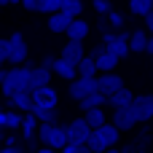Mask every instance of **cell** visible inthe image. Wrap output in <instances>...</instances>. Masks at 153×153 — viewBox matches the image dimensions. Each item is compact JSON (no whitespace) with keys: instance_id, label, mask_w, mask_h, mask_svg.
Masks as SVG:
<instances>
[{"instance_id":"1","label":"cell","mask_w":153,"mask_h":153,"mask_svg":"<svg viewBox=\"0 0 153 153\" xmlns=\"http://www.w3.org/2000/svg\"><path fill=\"white\" fill-rule=\"evenodd\" d=\"M32 70H35V67H32L30 62L5 70V81H3V86H0L3 94H5V97H13V94H19V91H30V73H32Z\"/></svg>"},{"instance_id":"2","label":"cell","mask_w":153,"mask_h":153,"mask_svg":"<svg viewBox=\"0 0 153 153\" xmlns=\"http://www.w3.org/2000/svg\"><path fill=\"white\" fill-rule=\"evenodd\" d=\"M65 134H67V145H86L91 126L83 118H73L70 124H65Z\"/></svg>"},{"instance_id":"3","label":"cell","mask_w":153,"mask_h":153,"mask_svg":"<svg viewBox=\"0 0 153 153\" xmlns=\"http://www.w3.org/2000/svg\"><path fill=\"white\" fill-rule=\"evenodd\" d=\"M129 108H132L137 124L151 121V118H153V94H140V97H134V102H132Z\"/></svg>"},{"instance_id":"4","label":"cell","mask_w":153,"mask_h":153,"mask_svg":"<svg viewBox=\"0 0 153 153\" xmlns=\"http://www.w3.org/2000/svg\"><path fill=\"white\" fill-rule=\"evenodd\" d=\"M118 89H124V78H121L118 73H102V75H97V91H100V94L110 97V94H116Z\"/></svg>"},{"instance_id":"5","label":"cell","mask_w":153,"mask_h":153,"mask_svg":"<svg viewBox=\"0 0 153 153\" xmlns=\"http://www.w3.org/2000/svg\"><path fill=\"white\" fill-rule=\"evenodd\" d=\"M97 91V78H75L73 83H70V89H67V94L73 97V100H86L89 94H94Z\"/></svg>"},{"instance_id":"6","label":"cell","mask_w":153,"mask_h":153,"mask_svg":"<svg viewBox=\"0 0 153 153\" xmlns=\"http://www.w3.org/2000/svg\"><path fill=\"white\" fill-rule=\"evenodd\" d=\"M8 40H11V56H8V62H11L13 67L24 65V62H27V43H24V35H22V32H13Z\"/></svg>"},{"instance_id":"7","label":"cell","mask_w":153,"mask_h":153,"mask_svg":"<svg viewBox=\"0 0 153 153\" xmlns=\"http://www.w3.org/2000/svg\"><path fill=\"white\" fill-rule=\"evenodd\" d=\"M129 35H132V32H116V38L105 43V46H108V54H113L116 59H126V56L132 54V51H129Z\"/></svg>"},{"instance_id":"8","label":"cell","mask_w":153,"mask_h":153,"mask_svg":"<svg viewBox=\"0 0 153 153\" xmlns=\"http://www.w3.org/2000/svg\"><path fill=\"white\" fill-rule=\"evenodd\" d=\"M83 56H86V51H83V43H78V40H67V43L62 46V54H59V59L70 62L73 67H78Z\"/></svg>"},{"instance_id":"9","label":"cell","mask_w":153,"mask_h":153,"mask_svg":"<svg viewBox=\"0 0 153 153\" xmlns=\"http://www.w3.org/2000/svg\"><path fill=\"white\" fill-rule=\"evenodd\" d=\"M118 132H129V129H134V124H137V118H134V113H132V108H116L113 110V121H110Z\"/></svg>"},{"instance_id":"10","label":"cell","mask_w":153,"mask_h":153,"mask_svg":"<svg viewBox=\"0 0 153 153\" xmlns=\"http://www.w3.org/2000/svg\"><path fill=\"white\" fill-rule=\"evenodd\" d=\"M32 100H35V108H46V110H56V102H59V97L51 86L32 91Z\"/></svg>"},{"instance_id":"11","label":"cell","mask_w":153,"mask_h":153,"mask_svg":"<svg viewBox=\"0 0 153 153\" xmlns=\"http://www.w3.org/2000/svg\"><path fill=\"white\" fill-rule=\"evenodd\" d=\"M11 102V108L13 110H19V113H32L35 110V100H32V91H19V94H13V97H8Z\"/></svg>"},{"instance_id":"12","label":"cell","mask_w":153,"mask_h":153,"mask_svg":"<svg viewBox=\"0 0 153 153\" xmlns=\"http://www.w3.org/2000/svg\"><path fill=\"white\" fill-rule=\"evenodd\" d=\"M94 132H97V137L102 140V145H105V148H116V145H118L121 132H118L113 124H105V126H100V129H94Z\"/></svg>"},{"instance_id":"13","label":"cell","mask_w":153,"mask_h":153,"mask_svg":"<svg viewBox=\"0 0 153 153\" xmlns=\"http://www.w3.org/2000/svg\"><path fill=\"white\" fill-rule=\"evenodd\" d=\"M48 81H51V70H46V67H35V70L30 73V91L46 89Z\"/></svg>"},{"instance_id":"14","label":"cell","mask_w":153,"mask_h":153,"mask_svg":"<svg viewBox=\"0 0 153 153\" xmlns=\"http://www.w3.org/2000/svg\"><path fill=\"white\" fill-rule=\"evenodd\" d=\"M70 24H73V19H70L65 11H56V13L48 16V30H51V32H67Z\"/></svg>"},{"instance_id":"15","label":"cell","mask_w":153,"mask_h":153,"mask_svg":"<svg viewBox=\"0 0 153 153\" xmlns=\"http://www.w3.org/2000/svg\"><path fill=\"white\" fill-rule=\"evenodd\" d=\"M70 40H78V43H83V38L89 35V22H83V19H73V24L67 27V32H65Z\"/></svg>"},{"instance_id":"16","label":"cell","mask_w":153,"mask_h":153,"mask_svg":"<svg viewBox=\"0 0 153 153\" xmlns=\"http://www.w3.org/2000/svg\"><path fill=\"white\" fill-rule=\"evenodd\" d=\"M132 102H134V94H132L126 86H124V89H118L116 94H110V97H108V105H113V110H116V108H129Z\"/></svg>"},{"instance_id":"17","label":"cell","mask_w":153,"mask_h":153,"mask_svg":"<svg viewBox=\"0 0 153 153\" xmlns=\"http://www.w3.org/2000/svg\"><path fill=\"white\" fill-rule=\"evenodd\" d=\"M51 70H54V73H56L59 78H65V81H70V83H73V81L78 78V70H75V67H73L70 62H65V59H59V56H56V62H54V67H51Z\"/></svg>"},{"instance_id":"18","label":"cell","mask_w":153,"mask_h":153,"mask_svg":"<svg viewBox=\"0 0 153 153\" xmlns=\"http://www.w3.org/2000/svg\"><path fill=\"white\" fill-rule=\"evenodd\" d=\"M148 30H134L132 35H129V51H134V54H140V51H145V46H148Z\"/></svg>"},{"instance_id":"19","label":"cell","mask_w":153,"mask_h":153,"mask_svg":"<svg viewBox=\"0 0 153 153\" xmlns=\"http://www.w3.org/2000/svg\"><path fill=\"white\" fill-rule=\"evenodd\" d=\"M75 70H78V78H97V73H100V70H97V59L89 56V54L81 59V65H78Z\"/></svg>"},{"instance_id":"20","label":"cell","mask_w":153,"mask_h":153,"mask_svg":"<svg viewBox=\"0 0 153 153\" xmlns=\"http://www.w3.org/2000/svg\"><path fill=\"white\" fill-rule=\"evenodd\" d=\"M83 121H86V124L91 126V132L108 124V118H105V113H102V108H94V110H86V113H83Z\"/></svg>"},{"instance_id":"21","label":"cell","mask_w":153,"mask_h":153,"mask_svg":"<svg viewBox=\"0 0 153 153\" xmlns=\"http://www.w3.org/2000/svg\"><path fill=\"white\" fill-rule=\"evenodd\" d=\"M38 126H40V121L32 113H24V118H22V134H24V140H32L35 132H38Z\"/></svg>"},{"instance_id":"22","label":"cell","mask_w":153,"mask_h":153,"mask_svg":"<svg viewBox=\"0 0 153 153\" xmlns=\"http://www.w3.org/2000/svg\"><path fill=\"white\" fill-rule=\"evenodd\" d=\"M105 102H108V97H105V94H100V91H94V94H89L86 100H81L78 105H81V110L86 113V110H94V108H102Z\"/></svg>"},{"instance_id":"23","label":"cell","mask_w":153,"mask_h":153,"mask_svg":"<svg viewBox=\"0 0 153 153\" xmlns=\"http://www.w3.org/2000/svg\"><path fill=\"white\" fill-rule=\"evenodd\" d=\"M118 62H121V59H116L113 54L105 51L102 56H97V70H100V73H116V65H118Z\"/></svg>"},{"instance_id":"24","label":"cell","mask_w":153,"mask_h":153,"mask_svg":"<svg viewBox=\"0 0 153 153\" xmlns=\"http://www.w3.org/2000/svg\"><path fill=\"white\" fill-rule=\"evenodd\" d=\"M129 11L134 13V16H148L153 11V0H129Z\"/></svg>"},{"instance_id":"25","label":"cell","mask_w":153,"mask_h":153,"mask_svg":"<svg viewBox=\"0 0 153 153\" xmlns=\"http://www.w3.org/2000/svg\"><path fill=\"white\" fill-rule=\"evenodd\" d=\"M32 116H35L40 124H56V121H59V113H56V110H46V108H35Z\"/></svg>"},{"instance_id":"26","label":"cell","mask_w":153,"mask_h":153,"mask_svg":"<svg viewBox=\"0 0 153 153\" xmlns=\"http://www.w3.org/2000/svg\"><path fill=\"white\" fill-rule=\"evenodd\" d=\"M62 11H65L70 19H81V13H83V3H81V0H65Z\"/></svg>"},{"instance_id":"27","label":"cell","mask_w":153,"mask_h":153,"mask_svg":"<svg viewBox=\"0 0 153 153\" xmlns=\"http://www.w3.org/2000/svg\"><path fill=\"white\" fill-rule=\"evenodd\" d=\"M86 145H89V151H91V153H105V151H110V148H105V145H102V140L97 137V132H91V134H89Z\"/></svg>"},{"instance_id":"28","label":"cell","mask_w":153,"mask_h":153,"mask_svg":"<svg viewBox=\"0 0 153 153\" xmlns=\"http://www.w3.org/2000/svg\"><path fill=\"white\" fill-rule=\"evenodd\" d=\"M108 22H110V30H113V32H121V30H124V13L110 11V13H108Z\"/></svg>"},{"instance_id":"29","label":"cell","mask_w":153,"mask_h":153,"mask_svg":"<svg viewBox=\"0 0 153 153\" xmlns=\"http://www.w3.org/2000/svg\"><path fill=\"white\" fill-rule=\"evenodd\" d=\"M8 56H11V40L8 38H0V65L8 62Z\"/></svg>"},{"instance_id":"30","label":"cell","mask_w":153,"mask_h":153,"mask_svg":"<svg viewBox=\"0 0 153 153\" xmlns=\"http://www.w3.org/2000/svg\"><path fill=\"white\" fill-rule=\"evenodd\" d=\"M94 8H97L102 16H108V13L113 11V3H110V0H94Z\"/></svg>"},{"instance_id":"31","label":"cell","mask_w":153,"mask_h":153,"mask_svg":"<svg viewBox=\"0 0 153 153\" xmlns=\"http://www.w3.org/2000/svg\"><path fill=\"white\" fill-rule=\"evenodd\" d=\"M62 153H91V151H89V145H65Z\"/></svg>"},{"instance_id":"32","label":"cell","mask_w":153,"mask_h":153,"mask_svg":"<svg viewBox=\"0 0 153 153\" xmlns=\"http://www.w3.org/2000/svg\"><path fill=\"white\" fill-rule=\"evenodd\" d=\"M105 51H108V46H105V43H97V46L89 51V56H94V59H97V56H102Z\"/></svg>"},{"instance_id":"33","label":"cell","mask_w":153,"mask_h":153,"mask_svg":"<svg viewBox=\"0 0 153 153\" xmlns=\"http://www.w3.org/2000/svg\"><path fill=\"white\" fill-rule=\"evenodd\" d=\"M54 62H56V56H51V54H46V56L40 59V67H46V70H51V67H54Z\"/></svg>"},{"instance_id":"34","label":"cell","mask_w":153,"mask_h":153,"mask_svg":"<svg viewBox=\"0 0 153 153\" xmlns=\"http://www.w3.org/2000/svg\"><path fill=\"white\" fill-rule=\"evenodd\" d=\"M0 153H24V151H22L19 145H13V143H8L5 148H0Z\"/></svg>"},{"instance_id":"35","label":"cell","mask_w":153,"mask_h":153,"mask_svg":"<svg viewBox=\"0 0 153 153\" xmlns=\"http://www.w3.org/2000/svg\"><path fill=\"white\" fill-rule=\"evenodd\" d=\"M22 5H24L27 11H38V0H22Z\"/></svg>"},{"instance_id":"36","label":"cell","mask_w":153,"mask_h":153,"mask_svg":"<svg viewBox=\"0 0 153 153\" xmlns=\"http://www.w3.org/2000/svg\"><path fill=\"white\" fill-rule=\"evenodd\" d=\"M145 30H148V32L153 35V11L148 13V16H145Z\"/></svg>"},{"instance_id":"37","label":"cell","mask_w":153,"mask_h":153,"mask_svg":"<svg viewBox=\"0 0 153 153\" xmlns=\"http://www.w3.org/2000/svg\"><path fill=\"white\" fill-rule=\"evenodd\" d=\"M145 51L153 56V35H148V46H145Z\"/></svg>"},{"instance_id":"38","label":"cell","mask_w":153,"mask_h":153,"mask_svg":"<svg viewBox=\"0 0 153 153\" xmlns=\"http://www.w3.org/2000/svg\"><path fill=\"white\" fill-rule=\"evenodd\" d=\"M121 153H137V148H134V143H132V145H126V148H121Z\"/></svg>"},{"instance_id":"39","label":"cell","mask_w":153,"mask_h":153,"mask_svg":"<svg viewBox=\"0 0 153 153\" xmlns=\"http://www.w3.org/2000/svg\"><path fill=\"white\" fill-rule=\"evenodd\" d=\"M38 153H56L54 148H48V145H43V148H38Z\"/></svg>"},{"instance_id":"40","label":"cell","mask_w":153,"mask_h":153,"mask_svg":"<svg viewBox=\"0 0 153 153\" xmlns=\"http://www.w3.org/2000/svg\"><path fill=\"white\" fill-rule=\"evenodd\" d=\"M3 81H5V70L0 67V86H3Z\"/></svg>"},{"instance_id":"41","label":"cell","mask_w":153,"mask_h":153,"mask_svg":"<svg viewBox=\"0 0 153 153\" xmlns=\"http://www.w3.org/2000/svg\"><path fill=\"white\" fill-rule=\"evenodd\" d=\"M105 153H121V151H118V148H110V151H105Z\"/></svg>"},{"instance_id":"42","label":"cell","mask_w":153,"mask_h":153,"mask_svg":"<svg viewBox=\"0 0 153 153\" xmlns=\"http://www.w3.org/2000/svg\"><path fill=\"white\" fill-rule=\"evenodd\" d=\"M5 3H8V0H0V5H5Z\"/></svg>"},{"instance_id":"43","label":"cell","mask_w":153,"mask_h":153,"mask_svg":"<svg viewBox=\"0 0 153 153\" xmlns=\"http://www.w3.org/2000/svg\"><path fill=\"white\" fill-rule=\"evenodd\" d=\"M8 3H22V0H8Z\"/></svg>"},{"instance_id":"44","label":"cell","mask_w":153,"mask_h":153,"mask_svg":"<svg viewBox=\"0 0 153 153\" xmlns=\"http://www.w3.org/2000/svg\"><path fill=\"white\" fill-rule=\"evenodd\" d=\"M137 153H145V151H137Z\"/></svg>"},{"instance_id":"45","label":"cell","mask_w":153,"mask_h":153,"mask_svg":"<svg viewBox=\"0 0 153 153\" xmlns=\"http://www.w3.org/2000/svg\"><path fill=\"white\" fill-rule=\"evenodd\" d=\"M110 3H113V0H110Z\"/></svg>"},{"instance_id":"46","label":"cell","mask_w":153,"mask_h":153,"mask_svg":"<svg viewBox=\"0 0 153 153\" xmlns=\"http://www.w3.org/2000/svg\"><path fill=\"white\" fill-rule=\"evenodd\" d=\"M0 67H3V65H0Z\"/></svg>"}]
</instances>
